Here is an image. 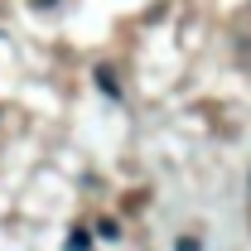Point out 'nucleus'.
<instances>
[{"mask_svg": "<svg viewBox=\"0 0 251 251\" xmlns=\"http://www.w3.org/2000/svg\"><path fill=\"white\" fill-rule=\"evenodd\" d=\"M34 5H49V0H34Z\"/></svg>", "mask_w": 251, "mask_h": 251, "instance_id": "obj_3", "label": "nucleus"}, {"mask_svg": "<svg viewBox=\"0 0 251 251\" xmlns=\"http://www.w3.org/2000/svg\"><path fill=\"white\" fill-rule=\"evenodd\" d=\"M68 251H92V237H87L82 227H73V232H68Z\"/></svg>", "mask_w": 251, "mask_h": 251, "instance_id": "obj_1", "label": "nucleus"}, {"mask_svg": "<svg viewBox=\"0 0 251 251\" xmlns=\"http://www.w3.org/2000/svg\"><path fill=\"white\" fill-rule=\"evenodd\" d=\"M174 251H198V237H179V242H174Z\"/></svg>", "mask_w": 251, "mask_h": 251, "instance_id": "obj_2", "label": "nucleus"}]
</instances>
